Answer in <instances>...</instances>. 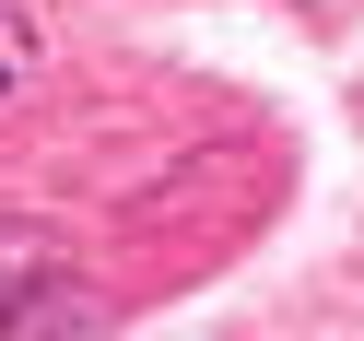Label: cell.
<instances>
[{
  "instance_id": "6da1fadb",
  "label": "cell",
  "mask_w": 364,
  "mask_h": 341,
  "mask_svg": "<svg viewBox=\"0 0 364 341\" xmlns=\"http://www.w3.org/2000/svg\"><path fill=\"white\" fill-rule=\"evenodd\" d=\"M59 306H71V247H59L48 224H24V212H0V341H24V330H48Z\"/></svg>"
},
{
  "instance_id": "7a4b0ae2",
  "label": "cell",
  "mask_w": 364,
  "mask_h": 341,
  "mask_svg": "<svg viewBox=\"0 0 364 341\" xmlns=\"http://www.w3.org/2000/svg\"><path fill=\"white\" fill-rule=\"evenodd\" d=\"M36 83V24H24V0H0V106Z\"/></svg>"
}]
</instances>
